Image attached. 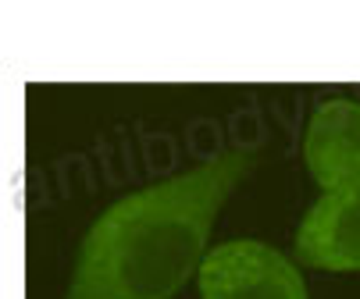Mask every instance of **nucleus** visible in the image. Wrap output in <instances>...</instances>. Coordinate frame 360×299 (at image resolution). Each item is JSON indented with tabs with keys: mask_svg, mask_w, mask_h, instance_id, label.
<instances>
[{
	"mask_svg": "<svg viewBox=\"0 0 360 299\" xmlns=\"http://www.w3.org/2000/svg\"><path fill=\"white\" fill-rule=\"evenodd\" d=\"M250 168L253 154L229 150L115 199L89 225L65 299H172L200 274L214 221Z\"/></svg>",
	"mask_w": 360,
	"mask_h": 299,
	"instance_id": "obj_1",
	"label": "nucleus"
},
{
	"mask_svg": "<svg viewBox=\"0 0 360 299\" xmlns=\"http://www.w3.org/2000/svg\"><path fill=\"white\" fill-rule=\"evenodd\" d=\"M200 299H307L300 267L275 246L232 239L214 246L196 274Z\"/></svg>",
	"mask_w": 360,
	"mask_h": 299,
	"instance_id": "obj_2",
	"label": "nucleus"
},
{
	"mask_svg": "<svg viewBox=\"0 0 360 299\" xmlns=\"http://www.w3.org/2000/svg\"><path fill=\"white\" fill-rule=\"evenodd\" d=\"M303 157L321 192L360 185V104L356 100H325L314 107L303 139Z\"/></svg>",
	"mask_w": 360,
	"mask_h": 299,
	"instance_id": "obj_3",
	"label": "nucleus"
},
{
	"mask_svg": "<svg viewBox=\"0 0 360 299\" xmlns=\"http://www.w3.org/2000/svg\"><path fill=\"white\" fill-rule=\"evenodd\" d=\"M296 257L318 271H360V185L321 192L296 228Z\"/></svg>",
	"mask_w": 360,
	"mask_h": 299,
	"instance_id": "obj_4",
	"label": "nucleus"
}]
</instances>
